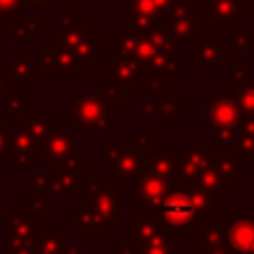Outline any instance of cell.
Here are the masks:
<instances>
[{"instance_id":"obj_1","label":"cell","mask_w":254,"mask_h":254,"mask_svg":"<svg viewBox=\"0 0 254 254\" xmlns=\"http://www.w3.org/2000/svg\"><path fill=\"white\" fill-rule=\"evenodd\" d=\"M157 214L165 226H169L171 230H181L194 220L196 208L190 200V194L173 192L165 200H161Z\"/></svg>"},{"instance_id":"obj_2","label":"cell","mask_w":254,"mask_h":254,"mask_svg":"<svg viewBox=\"0 0 254 254\" xmlns=\"http://www.w3.org/2000/svg\"><path fill=\"white\" fill-rule=\"evenodd\" d=\"M196 254H230L226 226L218 216H206L196 222Z\"/></svg>"},{"instance_id":"obj_3","label":"cell","mask_w":254,"mask_h":254,"mask_svg":"<svg viewBox=\"0 0 254 254\" xmlns=\"http://www.w3.org/2000/svg\"><path fill=\"white\" fill-rule=\"evenodd\" d=\"M230 254H254V218L236 216L226 226Z\"/></svg>"}]
</instances>
